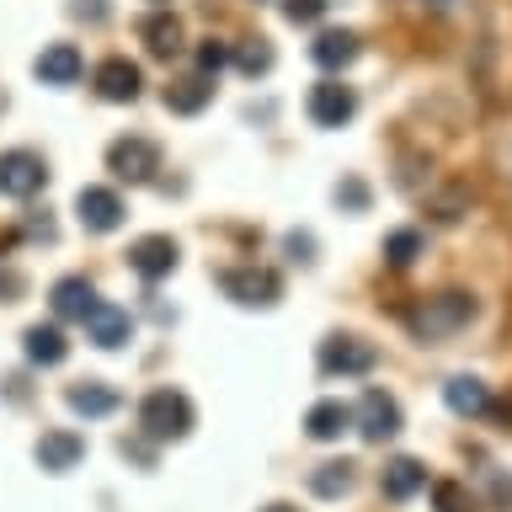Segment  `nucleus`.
Segmentation results:
<instances>
[{"instance_id": "27", "label": "nucleus", "mask_w": 512, "mask_h": 512, "mask_svg": "<svg viewBox=\"0 0 512 512\" xmlns=\"http://www.w3.org/2000/svg\"><path fill=\"white\" fill-rule=\"evenodd\" d=\"M416 256H422V230H395V235H384V262H390V267H411Z\"/></svg>"}, {"instance_id": "26", "label": "nucleus", "mask_w": 512, "mask_h": 512, "mask_svg": "<svg viewBox=\"0 0 512 512\" xmlns=\"http://www.w3.org/2000/svg\"><path fill=\"white\" fill-rule=\"evenodd\" d=\"M310 491H315V496H347V491H352V464H347V459L320 464V470L310 475Z\"/></svg>"}, {"instance_id": "1", "label": "nucleus", "mask_w": 512, "mask_h": 512, "mask_svg": "<svg viewBox=\"0 0 512 512\" xmlns=\"http://www.w3.org/2000/svg\"><path fill=\"white\" fill-rule=\"evenodd\" d=\"M470 320H475V299L459 294V288H448V294H432V299L416 304V310H406V326H411L416 342H443V336L464 331Z\"/></svg>"}, {"instance_id": "2", "label": "nucleus", "mask_w": 512, "mask_h": 512, "mask_svg": "<svg viewBox=\"0 0 512 512\" xmlns=\"http://www.w3.org/2000/svg\"><path fill=\"white\" fill-rule=\"evenodd\" d=\"M139 427H144V438H155V443L187 438L192 432V400L182 390H150L139 400Z\"/></svg>"}, {"instance_id": "7", "label": "nucleus", "mask_w": 512, "mask_h": 512, "mask_svg": "<svg viewBox=\"0 0 512 512\" xmlns=\"http://www.w3.org/2000/svg\"><path fill=\"white\" fill-rule=\"evenodd\" d=\"M304 112H310L315 128H342V123H352V112H358V91L342 86V80H320L310 91V102H304Z\"/></svg>"}, {"instance_id": "28", "label": "nucleus", "mask_w": 512, "mask_h": 512, "mask_svg": "<svg viewBox=\"0 0 512 512\" xmlns=\"http://www.w3.org/2000/svg\"><path fill=\"white\" fill-rule=\"evenodd\" d=\"M432 507L438 512H475L470 491H464L459 480H438V486H432Z\"/></svg>"}, {"instance_id": "3", "label": "nucleus", "mask_w": 512, "mask_h": 512, "mask_svg": "<svg viewBox=\"0 0 512 512\" xmlns=\"http://www.w3.org/2000/svg\"><path fill=\"white\" fill-rule=\"evenodd\" d=\"M379 363V347L363 342V336H326L320 342V374H342V379H358V374H374Z\"/></svg>"}, {"instance_id": "29", "label": "nucleus", "mask_w": 512, "mask_h": 512, "mask_svg": "<svg viewBox=\"0 0 512 512\" xmlns=\"http://www.w3.org/2000/svg\"><path fill=\"white\" fill-rule=\"evenodd\" d=\"M326 6L331 0H283V16L294 27H310V22H320V16H326Z\"/></svg>"}, {"instance_id": "32", "label": "nucleus", "mask_w": 512, "mask_h": 512, "mask_svg": "<svg viewBox=\"0 0 512 512\" xmlns=\"http://www.w3.org/2000/svg\"><path fill=\"white\" fill-rule=\"evenodd\" d=\"M75 16H91V22H102L107 6H102V0H75Z\"/></svg>"}, {"instance_id": "10", "label": "nucleus", "mask_w": 512, "mask_h": 512, "mask_svg": "<svg viewBox=\"0 0 512 512\" xmlns=\"http://www.w3.org/2000/svg\"><path fill=\"white\" fill-rule=\"evenodd\" d=\"M176 262H182V246H176L171 235H144L128 246V267L139 272V278H166V272H176Z\"/></svg>"}, {"instance_id": "25", "label": "nucleus", "mask_w": 512, "mask_h": 512, "mask_svg": "<svg viewBox=\"0 0 512 512\" xmlns=\"http://www.w3.org/2000/svg\"><path fill=\"white\" fill-rule=\"evenodd\" d=\"M230 64H235L240 75H251V80L267 75V70H272V43H267V38H246V43L230 54Z\"/></svg>"}, {"instance_id": "18", "label": "nucleus", "mask_w": 512, "mask_h": 512, "mask_svg": "<svg viewBox=\"0 0 512 512\" xmlns=\"http://www.w3.org/2000/svg\"><path fill=\"white\" fill-rule=\"evenodd\" d=\"M208 102H214V75H182V80H171L166 86V107L171 112H182V118H192V112H203Z\"/></svg>"}, {"instance_id": "15", "label": "nucleus", "mask_w": 512, "mask_h": 512, "mask_svg": "<svg viewBox=\"0 0 512 512\" xmlns=\"http://www.w3.org/2000/svg\"><path fill=\"white\" fill-rule=\"evenodd\" d=\"M358 54H363V43H358V32H347V27H326V32H315V43H310V59L320 70H342V64H352Z\"/></svg>"}, {"instance_id": "35", "label": "nucleus", "mask_w": 512, "mask_h": 512, "mask_svg": "<svg viewBox=\"0 0 512 512\" xmlns=\"http://www.w3.org/2000/svg\"><path fill=\"white\" fill-rule=\"evenodd\" d=\"M427 6H438V11H448V6H454V0H427Z\"/></svg>"}, {"instance_id": "16", "label": "nucleus", "mask_w": 512, "mask_h": 512, "mask_svg": "<svg viewBox=\"0 0 512 512\" xmlns=\"http://www.w3.org/2000/svg\"><path fill=\"white\" fill-rule=\"evenodd\" d=\"M64 406H70L75 416H112L123 406V395L112 390V384H102V379H80V384L64 390Z\"/></svg>"}, {"instance_id": "17", "label": "nucleus", "mask_w": 512, "mask_h": 512, "mask_svg": "<svg viewBox=\"0 0 512 512\" xmlns=\"http://www.w3.org/2000/svg\"><path fill=\"white\" fill-rule=\"evenodd\" d=\"M443 400H448V411H459V416H486L491 411V384L475 379V374H454L443 384Z\"/></svg>"}, {"instance_id": "6", "label": "nucleus", "mask_w": 512, "mask_h": 512, "mask_svg": "<svg viewBox=\"0 0 512 512\" xmlns=\"http://www.w3.org/2000/svg\"><path fill=\"white\" fill-rule=\"evenodd\" d=\"M43 182H48L43 155H32V150L0 155V198H32V192H43Z\"/></svg>"}, {"instance_id": "13", "label": "nucleus", "mask_w": 512, "mask_h": 512, "mask_svg": "<svg viewBox=\"0 0 512 512\" xmlns=\"http://www.w3.org/2000/svg\"><path fill=\"white\" fill-rule=\"evenodd\" d=\"M32 459L43 464L48 475H64V470H75L80 459H86V438H80V432H43L38 438V448H32Z\"/></svg>"}, {"instance_id": "36", "label": "nucleus", "mask_w": 512, "mask_h": 512, "mask_svg": "<svg viewBox=\"0 0 512 512\" xmlns=\"http://www.w3.org/2000/svg\"><path fill=\"white\" fill-rule=\"evenodd\" d=\"M0 107H6V96H0Z\"/></svg>"}, {"instance_id": "21", "label": "nucleus", "mask_w": 512, "mask_h": 512, "mask_svg": "<svg viewBox=\"0 0 512 512\" xmlns=\"http://www.w3.org/2000/svg\"><path fill=\"white\" fill-rule=\"evenodd\" d=\"M48 299H54V315H64V320H86V315L96 310V288H91V278H59Z\"/></svg>"}, {"instance_id": "23", "label": "nucleus", "mask_w": 512, "mask_h": 512, "mask_svg": "<svg viewBox=\"0 0 512 512\" xmlns=\"http://www.w3.org/2000/svg\"><path fill=\"white\" fill-rule=\"evenodd\" d=\"M22 352H27V363L54 368V363H64V352H70V342H64V331H59V326H27V336H22Z\"/></svg>"}, {"instance_id": "8", "label": "nucleus", "mask_w": 512, "mask_h": 512, "mask_svg": "<svg viewBox=\"0 0 512 512\" xmlns=\"http://www.w3.org/2000/svg\"><path fill=\"white\" fill-rule=\"evenodd\" d=\"M91 86H96L102 102H139L144 75H139L134 59H102V64H96V75H91Z\"/></svg>"}, {"instance_id": "34", "label": "nucleus", "mask_w": 512, "mask_h": 512, "mask_svg": "<svg viewBox=\"0 0 512 512\" xmlns=\"http://www.w3.org/2000/svg\"><path fill=\"white\" fill-rule=\"evenodd\" d=\"M262 512H299V507H288V502H272V507H262Z\"/></svg>"}, {"instance_id": "5", "label": "nucleus", "mask_w": 512, "mask_h": 512, "mask_svg": "<svg viewBox=\"0 0 512 512\" xmlns=\"http://www.w3.org/2000/svg\"><path fill=\"white\" fill-rule=\"evenodd\" d=\"M219 288L230 294L235 304H278V294H283V278L272 267H224L219 272Z\"/></svg>"}, {"instance_id": "14", "label": "nucleus", "mask_w": 512, "mask_h": 512, "mask_svg": "<svg viewBox=\"0 0 512 512\" xmlns=\"http://www.w3.org/2000/svg\"><path fill=\"white\" fill-rule=\"evenodd\" d=\"M86 336L102 352H118L128 336H134V320H128V310H118V304H102L96 299V310L86 315Z\"/></svg>"}, {"instance_id": "9", "label": "nucleus", "mask_w": 512, "mask_h": 512, "mask_svg": "<svg viewBox=\"0 0 512 512\" xmlns=\"http://www.w3.org/2000/svg\"><path fill=\"white\" fill-rule=\"evenodd\" d=\"M352 422H358V432H363L368 443L395 438V432H400V406H395V395L368 390V395L358 400V411H352Z\"/></svg>"}, {"instance_id": "31", "label": "nucleus", "mask_w": 512, "mask_h": 512, "mask_svg": "<svg viewBox=\"0 0 512 512\" xmlns=\"http://www.w3.org/2000/svg\"><path fill=\"white\" fill-rule=\"evenodd\" d=\"M336 203H342V208H352V214H363V208H368V187L358 182V176H347V182L336 187Z\"/></svg>"}, {"instance_id": "19", "label": "nucleus", "mask_w": 512, "mask_h": 512, "mask_svg": "<svg viewBox=\"0 0 512 512\" xmlns=\"http://www.w3.org/2000/svg\"><path fill=\"white\" fill-rule=\"evenodd\" d=\"M422 486H427L422 459H390V464H384V475H379V491L390 496V502H411Z\"/></svg>"}, {"instance_id": "22", "label": "nucleus", "mask_w": 512, "mask_h": 512, "mask_svg": "<svg viewBox=\"0 0 512 512\" xmlns=\"http://www.w3.org/2000/svg\"><path fill=\"white\" fill-rule=\"evenodd\" d=\"M139 38H144V48H150L155 59H171V54H182V22H176L171 11H155V16H144Z\"/></svg>"}, {"instance_id": "24", "label": "nucleus", "mask_w": 512, "mask_h": 512, "mask_svg": "<svg viewBox=\"0 0 512 512\" xmlns=\"http://www.w3.org/2000/svg\"><path fill=\"white\" fill-rule=\"evenodd\" d=\"M427 214L438 219V224H459L464 214H470V187L464 182H448V187H438L427 198Z\"/></svg>"}, {"instance_id": "20", "label": "nucleus", "mask_w": 512, "mask_h": 512, "mask_svg": "<svg viewBox=\"0 0 512 512\" xmlns=\"http://www.w3.org/2000/svg\"><path fill=\"white\" fill-rule=\"evenodd\" d=\"M352 427V406H342V400H315L310 416H304V432H310L315 443H331L342 438V432Z\"/></svg>"}, {"instance_id": "11", "label": "nucleus", "mask_w": 512, "mask_h": 512, "mask_svg": "<svg viewBox=\"0 0 512 512\" xmlns=\"http://www.w3.org/2000/svg\"><path fill=\"white\" fill-rule=\"evenodd\" d=\"M75 214H80V224H86V230L107 235V230H118V224H123V198H118L112 187H80Z\"/></svg>"}, {"instance_id": "4", "label": "nucleus", "mask_w": 512, "mask_h": 512, "mask_svg": "<svg viewBox=\"0 0 512 512\" xmlns=\"http://www.w3.org/2000/svg\"><path fill=\"white\" fill-rule=\"evenodd\" d=\"M107 171L118 176V182H150V176L160 171V144L144 139V134H123L112 139L107 150Z\"/></svg>"}, {"instance_id": "12", "label": "nucleus", "mask_w": 512, "mask_h": 512, "mask_svg": "<svg viewBox=\"0 0 512 512\" xmlns=\"http://www.w3.org/2000/svg\"><path fill=\"white\" fill-rule=\"evenodd\" d=\"M80 70H86V59H80L75 43H48L38 59H32V75L43 80V86H75Z\"/></svg>"}, {"instance_id": "30", "label": "nucleus", "mask_w": 512, "mask_h": 512, "mask_svg": "<svg viewBox=\"0 0 512 512\" xmlns=\"http://www.w3.org/2000/svg\"><path fill=\"white\" fill-rule=\"evenodd\" d=\"M224 64H230V48H224V43H214V38L198 43V70H203V75H219Z\"/></svg>"}, {"instance_id": "33", "label": "nucleus", "mask_w": 512, "mask_h": 512, "mask_svg": "<svg viewBox=\"0 0 512 512\" xmlns=\"http://www.w3.org/2000/svg\"><path fill=\"white\" fill-rule=\"evenodd\" d=\"M6 294H16V278H11V272H0V299H6Z\"/></svg>"}]
</instances>
